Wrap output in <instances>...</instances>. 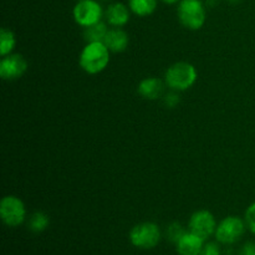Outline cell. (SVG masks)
<instances>
[{
	"mask_svg": "<svg viewBox=\"0 0 255 255\" xmlns=\"http://www.w3.org/2000/svg\"><path fill=\"white\" fill-rule=\"evenodd\" d=\"M72 16L75 22L85 29L102 21L105 17V10L99 0H77L72 9Z\"/></svg>",
	"mask_w": 255,
	"mask_h": 255,
	"instance_id": "cell-7",
	"label": "cell"
},
{
	"mask_svg": "<svg viewBox=\"0 0 255 255\" xmlns=\"http://www.w3.org/2000/svg\"><path fill=\"white\" fill-rule=\"evenodd\" d=\"M222 244L217 241H206L199 255H222Z\"/></svg>",
	"mask_w": 255,
	"mask_h": 255,
	"instance_id": "cell-19",
	"label": "cell"
},
{
	"mask_svg": "<svg viewBox=\"0 0 255 255\" xmlns=\"http://www.w3.org/2000/svg\"><path fill=\"white\" fill-rule=\"evenodd\" d=\"M15 46H16V36L14 31L9 27H1L0 30V55L6 56L12 54Z\"/></svg>",
	"mask_w": 255,
	"mask_h": 255,
	"instance_id": "cell-16",
	"label": "cell"
},
{
	"mask_svg": "<svg viewBox=\"0 0 255 255\" xmlns=\"http://www.w3.org/2000/svg\"><path fill=\"white\" fill-rule=\"evenodd\" d=\"M161 228L154 222H141L131 228L128 233L129 243L139 251L154 249L162 241Z\"/></svg>",
	"mask_w": 255,
	"mask_h": 255,
	"instance_id": "cell-3",
	"label": "cell"
},
{
	"mask_svg": "<svg viewBox=\"0 0 255 255\" xmlns=\"http://www.w3.org/2000/svg\"><path fill=\"white\" fill-rule=\"evenodd\" d=\"M104 44L114 54L126 51L129 45V36L122 27H110Z\"/></svg>",
	"mask_w": 255,
	"mask_h": 255,
	"instance_id": "cell-13",
	"label": "cell"
},
{
	"mask_svg": "<svg viewBox=\"0 0 255 255\" xmlns=\"http://www.w3.org/2000/svg\"><path fill=\"white\" fill-rule=\"evenodd\" d=\"M159 1L164 2V4H168V5H173V4H178L181 0H159Z\"/></svg>",
	"mask_w": 255,
	"mask_h": 255,
	"instance_id": "cell-23",
	"label": "cell"
},
{
	"mask_svg": "<svg viewBox=\"0 0 255 255\" xmlns=\"http://www.w3.org/2000/svg\"><path fill=\"white\" fill-rule=\"evenodd\" d=\"M109 24L105 21L96 22V24L87 26L84 29V37L86 42H104L105 37H106L107 32H109Z\"/></svg>",
	"mask_w": 255,
	"mask_h": 255,
	"instance_id": "cell-15",
	"label": "cell"
},
{
	"mask_svg": "<svg viewBox=\"0 0 255 255\" xmlns=\"http://www.w3.org/2000/svg\"><path fill=\"white\" fill-rule=\"evenodd\" d=\"M50 224V218L45 212L37 211L30 216L29 221H27V228L32 232V233H42L47 229Z\"/></svg>",
	"mask_w": 255,
	"mask_h": 255,
	"instance_id": "cell-17",
	"label": "cell"
},
{
	"mask_svg": "<svg viewBox=\"0 0 255 255\" xmlns=\"http://www.w3.org/2000/svg\"><path fill=\"white\" fill-rule=\"evenodd\" d=\"M131 14L128 5L115 1L105 9V20L111 27H124L128 24Z\"/></svg>",
	"mask_w": 255,
	"mask_h": 255,
	"instance_id": "cell-10",
	"label": "cell"
},
{
	"mask_svg": "<svg viewBox=\"0 0 255 255\" xmlns=\"http://www.w3.org/2000/svg\"><path fill=\"white\" fill-rule=\"evenodd\" d=\"M244 221H246L248 231L255 236V202H253V203L246 209V213H244Z\"/></svg>",
	"mask_w": 255,
	"mask_h": 255,
	"instance_id": "cell-21",
	"label": "cell"
},
{
	"mask_svg": "<svg viewBox=\"0 0 255 255\" xmlns=\"http://www.w3.org/2000/svg\"><path fill=\"white\" fill-rule=\"evenodd\" d=\"M228 2H231V4H239L241 1H243V0H227Z\"/></svg>",
	"mask_w": 255,
	"mask_h": 255,
	"instance_id": "cell-24",
	"label": "cell"
},
{
	"mask_svg": "<svg viewBox=\"0 0 255 255\" xmlns=\"http://www.w3.org/2000/svg\"><path fill=\"white\" fill-rule=\"evenodd\" d=\"M163 80L169 90L184 92L196 85L198 80V71L191 62L178 61L172 64L166 70Z\"/></svg>",
	"mask_w": 255,
	"mask_h": 255,
	"instance_id": "cell-2",
	"label": "cell"
},
{
	"mask_svg": "<svg viewBox=\"0 0 255 255\" xmlns=\"http://www.w3.org/2000/svg\"><path fill=\"white\" fill-rule=\"evenodd\" d=\"M238 255H255V242L248 241L241 247Z\"/></svg>",
	"mask_w": 255,
	"mask_h": 255,
	"instance_id": "cell-22",
	"label": "cell"
},
{
	"mask_svg": "<svg viewBox=\"0 0 255 255\" xmlns=\"http://www.w3.org/2000/svg\"><path fill=\"white\" fill-rule=\"evenodd\" d=\"M187 231H188V229L184 228L181 223H178V222H172V223H169L168 226L166 227L164 237H166V239L168 242L176 244Z\"/></svg>",
	"mask_w": 255,
	"mask_h": 255,
	"instance_id": "cell-18",
	"label": "cell"
},
{
	"mask_svg": "<svg viewBox=\"0 0 255 255\" xmlns=\"http://www.w3.org/2000/svg\"><path fill=\"white\" fill-rule=\"evenodd\" d=\"M0 218L9 228H17L26 221V207L16 196H5L0 201Z\"/></svg>",
	"mask_w": 255,
	"mask_h": 255,
	"instance_id": "cell-6",
	"label": "cell"
},
{
	"mask_svg": "<svg viewBox=\"0 0 255 255\" xmlns=\"http://www.w3.org/2000/svg\"><path fill=\"white\" fill-rule=\"evenodd\" d=\"M244 218L238 216H228L218 223L214 239L224 247H232L238 243L247 232Z\"/></svg>",
	"mask_w": 255,
	"mask_h": 255,
	"instance_id": "cell-5",
	"label": "cell"
},
{
	"mask_svg": "<svg viewBox=\"0 0 255 255\" xmlns=\"http://www.w3.org/2000/svg\"><path fill=\"white\" fill-rule=\"evenodd\" d=\"M162 101H163L164 106L168 107V109H176V107L181 104V96H179V92L171 90V91L163 95Z\"/></svg>",
	"mask_w": 255,
	"mask_h": 255,
	"instance_id": "cell-20",
	"label": "cell"
},
{
	"mask_svg": "<svg viewBox=\"0 0 255 255\" xmlns=\"http://www.w3.org/2000/svg\"><path fill=\"white\" fill-rule=\"evenodd\" d=\"M27 71V61L21 54H10L0 60V77L5 81H15Z\"/></svg>",
	"mask_w": 255,
	"mask_h": 255,
	"instance_id": "cell-9",
	"label": "cell"
},
{
	"mask_svg": "<svg viewBox=\"0 0 255 255\" xmlns=\"http://www.w3.org/2000/svg\"><path fill=\"white\" fill-rule=\"evenodd\" d=\"M217 226H218V222L212 212L207 209H199L189 217L187 229L203 238L204 241H208L211 237H214Z\"/></svg>",
	"mask_w": 255,
	"mask_h": 255,
	"instance_id": "cell-8",
	"label": "cell"
},
{
	"mask_svg": "<svg viewBox=\"0 0 255 255\" xmlns=\"http://www.w3.org/2000/svg\"><path fill=\"white\" fill-rule=\"evenodd\" d=\"M204 243L206 241L203 238L187 231L181 237V239L174 244V247H176V252L178 255H199Z\"/></svg>",
	"mask_w": 255,
	"mask_h": 255,
	"instance_id": "cell-12",
	"label": "cell"
},
{
	"mask_svg": "<svg viewBox=\"0 0 255 255\" xmlns=\"http://www.w3.org/2000/svg\"><path fill=\"white\" fill-rule=\"evenodd\" d=\"M111 61V51L102 41L86 42L79 56V65L82 71L89 75L101 74Z\"/></svg>",
	"mask_w": 255,
	"mask_h": 255,
	"instance_id": "cell-1",
	"label": "cell"
},
{
	"mask_svg": "<svg viewBox=\"0 0 255 255\" xmlns=\"http://www.w3.org/2000/svg\"><path fill=\"white\" fill-rule=\"evenodd\" d=\"M127 5L133 15L146 17L156 11L158 6V0H128Z\"/></svg>",
	"mask_w": 255,
	"mask_h": 255,
	"instance_id": "cell-14",
	"label": "cell"
},
{
	"mask_svg": "<svg viewBox=\"0 0 255 255\" xmlns=\"http://www.w3.org/2000/svg\"><path fill=\"white\" fill-rule=\"evenodd\" d=\"M164 86H166L164 80L156 76H148L139 81V84L137 85V92L142 99L154 101L163 97Z\"/></svg>",
	"mask_w": 255,
	"mask_h": 255,
	"instance_id": "cell-11",
	"label": "cell"
},
{
	"mask_svg": "<svg viewBox=\"0 0 255 255\" xmlns=\"http://www.w3.org/2000/svg\"><path fill=\"white\" fill-rule=\"evenodd\" d=\"M177 16L186 29L201 30L207 20L206 4L203 0H181L177 6Z\"/></svg>",
	"mask_w": 255,
	"mask_h": 255,
	"instance_id": "cell-4",
	"label": "cell"
}]
</instances>
